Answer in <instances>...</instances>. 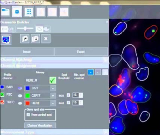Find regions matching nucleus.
Listing matches in <instances>:
<instances>
[{
    "mask_svg": "<svg viewBox=\"0 0 160 135\" xmlns=\"http://www.w3.org/2000/svg\"><path fill=\"white\" fill-rule=\"evenodd\" d=\"M122 57L131 69L136 70L139 68L136 50L133 45L129 44L125 46L122 51Z\"/></svg>",
    "mask_w": 160,
    "mask_h": 135,
    "instance_id": "nucleus-1",
    "label": "nucleus"
},
{
    "mask_svg": "<svg viewBox=\"0 0 160 135\" xmlns=\"http://www.w3.org/2000/svg\"><path fill=\"white\" fill-rule=\"evenodd\" d=\"M150 117V113L148 112L143 111L140 114V117H139V120L141 122H145L148 120Z\"/></svg>",
    "mask_w": 160,
    "mask_h": 135,
    "instance_id": "nucleus-13",
    "label": "nucleus"
},
{
    "mask_svg": "<svg viewBox=\"0 0 160 135\" xmlns=\"http://www.w3.org/2000/svg\"><path fill=\"white\" fill-rule=\"evenodd\" d=\"M109 128L115 134H120L123 133L125 129L123 119L119 116L115 117L109 124Z\"/></svg>",
    "mask_w": 160,
    "mask_h": 135,
    "instance_id": "nucleus-4",
    "label": "nucleus"
},
{
    "mask_svg": "<svg viewBox=\"0 0 160 135\" xmlns=\"http://www.w3.org/2000/svg\"><path fill=\"white\" fill-rule=\"evenodd\" d=\"M126 105L129 113L132 115H136L138 112V107L136 102L132 100L127 99L126 100Z\"/></svg>",
    "mask_w": 160,
    "mask_h": 135,
    "instance_id": "nucleus-6",
    "label": "nucleus"
},
{
    "mask_svg": "<svg viewBox=\"0 0 160 135\" xmlns=\"http://www.w3.org/2000/svg\"><path fill=\"white\" fill-rule=\"evenodd\" d=\"M109 119L113 116H115L117 114V110H116V108L115 105L112 102L109 103Z\"/></svg>",
    "mask_w": 160,
    "mask_h": 135,
    "instance_id": "nucleus-14",
    "label": "nucleus"
},
{
    "mask_svg": "<svg viewBox=\"0 0 160 135\" xmlns=\"http://www.w3.org/2000/svg\"><path fill=\"white\" fill-rule=\"evenodd\" d=\"M137 78L139 81H143L146 80L149 76V68L148 67L143 68L139 70V72L136 73Z\"/></svg>",
    "mask_w": 160,
    "mask_h": 135,
    "instance_id": "nucleus-7",
    "label": "nucleus"
},
{
    "mask_svg": "<svg viewBox=\"0 0 160 135\" xmlns=\"http://www.w3.org/2000/svg\"><path fill=\"white\" fill-rule=\"evenodd\" d=\"M2 40H3V42L7 43V42H9V41H10V38H9V36L3 37Z\"/></svg>",
    "mask_w": 160,
    "mask_h": 135,
    "instance_id": "nucleus-15",
    "label": "nucleus"
},
{
    "mask_svg": "<svg viewBox=\"0 0 160 135\" xmlns=\"http://www.w3.org/2000/svg\"><path fill=\"white\" fill-rule=\"evenodd\" d=\"M151 94L142 86H138L130 94L131 100L136 103H145L150 99Z\"/></svg>",
    "mask_w": 160,
    "mask_h": 135,
    "instance_id": "nucleus-2",
    "label": "nucleus"
},
{
    "mask_svg": "<svg viewBox=\"0 0 160 135\" xmlns=\"http://www.w3.org/2000/svg\"><path fill=\"white\" fill-rule=\"evenodd\" d=\"M109 135H114V134H113V133H111V132H110V133H109Z\"/></svg>",
    "mask_w": 160,
    "mask_h": 135,
    "instance_id": "nucleus-16",
    "label": "nucleus"
},
{
    "mask_svg": "<svg viewBox=\"0 0 160 135\" xmlns=\"http://www.w3.org/2000/svg\"><path fill=\"white\" fill-rule=\"evenodd\" d=\"M144 57L148 62L152 64H157L160 62V57L159 56L153 55L148 52H146L144 53Z\"/></svg>",
    "mask_w": 160,
    "mask_h": 135,
    "instance_id": "nucleus-5",
    "label": "nucleus"
},
{
    "mask_svg": "<svg viewBox=\"0 0 160 135\" xmlns=\"http://www.w3.org/2000/svg\"><path fill=\"white\" fill-rule=\"evenodd\" d=\"M110 95L112 96L118 97L123 93V90L117 85H113L110 87L109 90Z\"/></svg>",
    "mask_w": 160,
    "mask_h": 135,
    "instance_id": "nucleus-11",
    "label": "nucleus"
},
{
    "mask_svg": "<svg viewBox=\"0 0 160 135\" xmlns=\"http://www.w3.org/2000/svg\"><path fill=\"white\" fill-rule=\"evenodd\" d=\"M118 110L120 113L122 115H125L129 114V111L126 107V100H122L119 103Z\"/></svg>",
    "mask_w": 160,
    "mask_h": 135,
    "instance_id": "nucleus-12",
    "label": "nucleus"
},
{
    "mask_svg": "<svg viewBox=\"0 0 160 135\" xmlns=\"http://www.w3.org/2000/svg\"><path fill=\"white\" fill-rule=\"evenodd\" d=\"M158 28L155 25H152L145 31L144 36L147 39H150L157 32Z\"/></svg>",
    "mask_w": 160,
    "mask_h": 135,
    "instance_id": "nucleus-9",
    "label": "nucleus"
},
{
    "mask_svg": "<svg viewBox=\"0 0 160 135\" xmlns=\"http://www.w3.org/2000/svg\"><path fill=\"white\" fill-rule=\"evenodd\" d=\"M127 25L124 22H120L116 26L113 30V32L116 35H119L122 33L127 28Z\"/></svg>",
    "mask_w": 160,
    "mask_h": 135,
    "instance_id": "nucleus-10",
    "label": "nucleus"
},
{
    "mask_svg": "<svg viewBox=\"0 0 160 135\" xmlns=\"http://www.w3.org/2000/svg\"><path fill=\"white\" fill-rule=\"evenodd\" d=\"M122 59V55L120 54H111L109 57L110 65L112 67L116 66L120 62Z\"/></svg>",
    "mask_w": 160,
    "mask_h": 135,
    "instance_id": "nucleus-8",
    "label": "nucleus"
},
{
    "mask_svg": "<svg viewBox=\"0 0 160 135\" xmlns=\"http://www.w3.org/2000/svg\"><path fill=\"white\" fill-rule=\"evenodd\" d=\"M131 83L130 71L127 68H123L117 81V85L123 91L126 90Z\"/></svg>",
    "mask_w": 160,
    "mask_h": 135,
    "instance_id": "nucleus-3",
    "label": "nucleus"
}]
</instances>
